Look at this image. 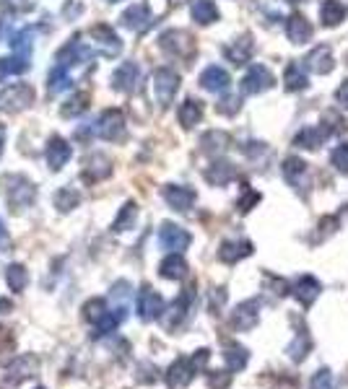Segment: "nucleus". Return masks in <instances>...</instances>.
Listing matches in <instances>:
<instances>
[{
    "label": "nucleus",
    "instance_id": "473e14b6",
    "mask_svg": "<svg viewBox=\"0 0 348 389\" xmlns=\"http://www.w3.org/2000/svg\"><path fill=\"white\" fill-rule=\"evenodd\" d=\"M327 135H330V133H327V130L322 128V125H320V128H304L302 133H299V135L294 138V143L299 146V148L315 150V148L320 146V143L325 141Z\"/></svg>",
    "mask_w": 348,
    "mask_h": 389
},
{
    "label": "nucleus",
    "instance_id": "f03ea898",
    "mask_svg": "<svg viewBox=\"0 0 348 389\" xmlns=\"http://www.w3.org/2000/svg\"><path fill=\"white\" fill-rule=\"evenodd\" d=\"M94 135H99L102 141H122L125 138V117H122L120 109H107V112L99 114V120L91 125Z\"/></svg>",
    "mask_w": 348,
    "mask_h": 389
},
{
    "label": "nucleus",
    "instance_id": "bb28decb",
    "mask_svg": "<svg viewBox=\"0 0 348 389\" xmlns=\"http://www.w3.org/2000/svg\"><path fill=\"white\" fill-rule=\"evenodd\" d=\"M252 255V244L250 241H224L219 249V260L221 262H239L244 257Z\"/></svg>",
    "mask_w": 348,
    "mask_h": 389
},
{
    "label": "nucleus",
    "instance_id": "49530a36",
    "mask_svg": "<svg viewBox=\"0 0 348 389\" xmlns=\"http://www.w3.org/2000/svg\"><path fill=\"white\" fill-rule=\"evenodd\" d=\"M239 106H242V99L239 97H227V99H221L219 104H216V112L229 114V117H232V114L239 112Z\"/></svg>",
    "mask_w": 348,
    "mask_h": 389
},
{
    "label": "nucleus",
    "instance_id": "de8ad7c7",
    "mask_svg": "<svg viewBox=\"0 0 348 389\" xmlns=\"http://www.w3.org/2000/svg\"><path fill=\"white\" fill-rule=\"evenodd\" d=\"M11 247H13V241H11L8 226H6V221L0 218V252H11Z\"/></svg>",
    "mask_w": 348,
    "mask_h": 389
},
{
    "label": "nucleus",
    "instance_id": "a211bd4d",
    "mask_svg": "<svg viewBox=\"0 0 348 389\" xmlns=\"http://www.w3.org/2000/svg\"><path fill=\"white\" fill-rule=\"evenodd\" d=\"M200 86H203L205 91H213V94H224V91L232 86V78H229V73L224 67L211 65L200 73Z\"/></svg>",
    "mask_w": 348,
    "mask_h": 389
},
{
    "label": "nucleus",
    "instance_id": "b1692460",
    "mask_svg": "<svg viewBox=\"0 0 348 389\" xmlns=\"http://www.w3.org/2000/svg\"><path fill=\"white\" fill-rule=\"evenodd\" d=\"M252 53H255V45H252L250 34H244V37L236 39L232 47H227V57H229V62H234V65H244V62H250Z\"/></svg>",
    "mask_w": 348,
    "mask_h": 389
},
{
    "label": "nucleus",
    "instance_id": "ddd939ff",
    "mask_svg": "<svg viewBox=\"0 0 348 389\" xmlns=\"http://www.w3.org/2000/svg\"><path fill=\"white\" fill-rule=\"evenodd\" d=\"M273 83H276V78H273V73L268 67L252 65L250 73L242 78V91L244 94H263V91L273 89Z\"/></svg>",
    "mask_w": 348,
    "mask_h": 389
},
{
    "label": "nucleus",
    "instance_id": "4c0bfd02",
    "mask_svg": "<svg viewBox=\"0 0 348 389\" xmlns=\"http://www.w3.org/2000/svg\"><path fill=\"white\" fill-rule=\"evenodd\" d=\"M78 202H81V192L73 187H62L55 192V208L62 210V213H68V210L78 208Z\"/></svg>",
    "mask_w": 348,
    "mask_h": 389
},
{
    "label": "nucleus",
    "instance_id": "603ef678",
    "mask_svg": "<svg viewBox=\"0 0 348 389\" xmlns=\"http://www.w3.org/2000/svg\"><path fill=\"white\" fill-rule=\"evenodd\" d=\"M3 146H6V128H0V156H3Z\"/></svg>",
    "mask_w": 348,
    "mask_h": 389
},
{
    "label": "nucleus",
    "instance_id": "20e7f679",
    "mask_svg": "<svg viewBox=\"0 0 348 389\" xmlns=\"http://www.w3.org/2000/svg\"><path fill=\"white\" fill-rule=\"evenodd\" d=\"M159 45H161V50H164L167 55H172V57H190L192 50H195L192 37H190L187 31H182V29L164 31V34L159 37Z\"/></svg>",
    "mask_w": 348,
    "mask_h": 389
},
{
    "label": "nucleus",
    "instance_id": "09e8293b",
    "mask_svg": "<svg viewBox=\"0 0 348 389\" xmlns=\"http://www.w3.org/2000/svg\"><path fill=\"white\" fill-rule=\"evenodd\" d=\"M208 382H211V387H216V389H224L229 382H232V374H229V371H216V376H211V379H208Z\"/></svg>",
    "mask_w": 348,
    "mask_h": 389
},
{
    "label": "nucleus",
    "instance_id": "a878e982",
    "mask_svg": "<svg viewBox=\"0 0 348 389\" xmlns=\"http://www.w3.org/2000/svg\"><path fill=\"white\" fill-rule=\"evenodd\" d=\"M294 296L302 301L304 307H310L312 301L320 296V280L317 278H312V275H302L294 283Z\"/></svg>",
    "mask_w": 348,
    "mask_h": 389
},
{
    "label": "nucleus",
    "instance_id": "39448f33",
    "mask_svg": "<svg viewBox=\"0 0 348 389\" xmlns=\"http://www.w3.org/2000/svg\"><path fill=\"white\" fill-rule=\"evenodd\" d=\"M31 102H34V89H31L29 83H13V86H8L0 94V106L6 112H21Z\"/></svg>",
    "mask_w": 348,
    "mask_h": 389
},
{
    "label": "nucleus",
    "instance_id": "aec40b11",
    "mask_svg": "<svg viewBox=\"0 0 348 389\" xmlns=\"http://www.w3.org/2000/svg\"><path fill=\"white\" fill-rule=\"evenodd\" d=\"M109 174H112L109 158H107L104 153H94V156H89V161L84 164L81 177H84L86 182H99V180H104V177H109Z\"/></svg>",
    "mask_w": 348,
    "mask_h": 389
},
{
    "label": "nucleus",
    "instance_id": "0eeeda50",
    "mask_svg": "<svg viewBox=\"0 0 348 389\" xmlns=\"http://www.w3.org/2000/svg\"><path fill=\"white\" fill-rule=\"evenodd\" d=\"M136 309H138V317H141L143 322H153V319H159V317L164 314V299L153 291L151 285H143V288L138 291Z\"/></svg>",
    "mask_w": 348,
    "mask_h": 389
},
{
    "label": "nucleus",
    "instance_id": "3c124183",
    "mask_svg": "<svg viewBox=\"0 0 348 389\" xmlns=\"http://www.w3.org/2000/svg\"><path fill=\"white\" fill-rule=\"evenodd\" d=\"M335 99H338V104H341L343 109H348V81H343L341 86H338V91H335Z\"/></svg>",
    "mask_w": 348,
    "mask_h": 389
},
{
    "label": "nucleus",
    "instance_id": "f8f14e48",
    "mask_svg": "<svg viewBox=\"0 0 348 389\" xmlns=\"http://www.w3.org/2000/svg\"><path fill=\"white\" fill-rule=\"evenodd\" d=\"M120 21L122 26L130 31H146L153 23L151 8H148V3H133V6L120 16Z\"/></svg>",
    "mask_w": 348,
    "mask_h": 389
},
{
    "label": "nucleus",
    "instance_id": "79ce46f5",
    "mask_svg": "<svg viewBox=\"0 0 348 389\" xmlns=\"http://www.w3.org/2000/svg\"><path fill=\"white\" fill-rule=\"evenodd\" d=\"M86 106H89V97L86 94H76V97H70L65 104H62L60 114L62 117H78V114L86 112Z\"/></svg>",
    "mask_w": 348,
    "mask_h": 389
},
{
    "label": "nucleus",
    "instance_id": "423d86ee",
    "mask_svg": "<svg viewBox=\"0 0 348 389\" xmlns=\"http://www.w3.org/2000/svg\"><path fill=\"white\" fill-rule=\"evenodd\" d=\"M89 39H91V45L97 47V50L104 55V57H114V55L122 53L120 37H117L112 26H107V23H99V26H94V29L89 31Z\"/></svg>",
    "mask_w": 348,
    "mask_h": 389
},
{
    "label": "nucleus",
    "instance_id": "2f4dec72",
    "mask_svg": "<svg viewBox=\"0 0 348 389\" xmlns=\"http://www.w3.org/2000/svg\"><path fill=\"white\" fill-rule=\"evenodd\" d=\"M136 218H138V205H136L133 200H128L125 205H122L120 213H117V218H114L112 231H114V234L130 231V229L136 226Z\"/></svg>",
    "mask_w": 348,
    "mask_h": 389
},
{
    "label": "nucleus",
    "instance_id": "7c9ffc66",
    "mask_svg": "<svg viewBox=\"0 0 348 389\" xmlns=\"http://www.w3.org/2000/svg\"><path fill=\"white\" fill-rule=\"evenodd\" d=\"M283 83H286V91H304L307 89V67L299 65V62H288L286 73H283Z\"/></svg>",
    "mask_w": 348,
    "mask_h": 389
},
{
    "label": "nucleus",
    "instance_id": "c9c22d12",
    "mask_svg": "<svg viewBox=\"0 0 348 389\" xmlns=\"http://www.w3.org/2000/svg\"><path fill=\"white\" fill-rule=\"evenodd\" d=\"M224 358H227L229 363V371H242L244 366H247V348H242V345H234L229 343L227 351H224Z\"/></svg>",
    "mask_w": 348,
    "mask_h": 389
},
{
    "label": "nucleus",
    "instance_id": "393cba45",
    "mask_svg": "<svg viewBox=\"0 0 348 389\" xmlns=\"http://www.w3.org/2000/svg\"><path fill=\"white\" fill-rule=\"evenodd\" d=\"M177 117H180V125L182 128H195L197 122L203 120V104L197 102V99H185L180 104V112H177Z\"/></svg>",
    "mask_w": 348,
    "mask_h": 389
},
{
    "label": "nucleus",
    "instance_id": "c756f323",
    "mask_svg": "<svg viewBox=\"0 0 348 389\" xmlns=\"http://www.w3.org/2000/svg\"><path fill=\"white\" fill-rule=\"evenodd\" d=\"M190 13H192V21H197L200 26L219 21V8H216L213 0H195L192 8H190Z\"/></svg>",
    "mask_w": 348,
    "mask_h": 389
},
{
    "label": "nucleus",
    "instance_id": "5701e85b",
    "mask_svg": "<svg viewBox=\"0 0 348 389\" xmlns=\"http://www.w3.org/2000/svg\"><path fill=\"white\" fill-rule=\"evenodd\" d=\"M159 275L167 278V280H182L187 275V262L185 257L177 255V252H169V257L159 265Z\"/></svg>",
    "mask_w": 348,
    "mask_h": 389
},
{
    "label": "nucleus",
    "instance_id": "6e6d98bb",
    "mask_svg": "<svg viewBox=\"0 0 348 389\" xmlns=\"http://www.w3.org/2000/svg\"><path fill=\"white\" fill-rule=\"evenodd\" d=\"M37 389H42V387H37Z\"/></svg>",
    "mask_w": 348,
    "mask_h": 389
},
{
    "label": "nucleus",
    "instance_id": "6e6552de",
    "mask_svg": "<svg viewBox=\"0 0 348 389\" xmlns=\"http://www.w3.org/2000/svg\"><path fill=\"white\" fill-rule=\"evenodd\" d=\"M190 241H192V236L177 224H164L159 229V244L167 249V252H177V255H182V252L190 247Z\"/></svg>",
    "mask_w": 348,
    "mask_h": 389
},
{
    "label": "nucleus",
    "instance_id": "f3484780",
    "mask_svg": "<svg viewBox=\"0 0 348 389\" xmlns=\"http://www.w3.org/2000/svg\"><path fill=\"white\" fill-rule=\"evenodd\" d=\"M304 67H310V70H315V73H320V75L330 73V70L335 67V60H333L330 47H327V45L315 47V50H312V53L304 57Z\"/></svg>",
    "mask_w": 348,
    "mask_h": 389
},
{
    "label": "nucleus",
    "instance_id": "37998d69",
    "mask_svg": "<svg viewBox=\"0 0 348 389\" xmlns=\"http://www.w3.org/2000/svg\"><path fill=\"white\" fill-rule=\"evenodd\" d=\"M310 348H312L310 335H307V332H299L294 343L288 345V356H291V361H304V356H307Z\"/></svg>",
    "mask_w": 348,
    "mask_h": 389
},
{
    "label": "nucleus",
    "instance_id": "f704fd0d",
    "mask_svg": "<svg viewBox=\"0 0 348 389\" xmlns=\"http://www.w3.org/2000/svg\"><path fill=\"white\" fill-rule=\"evenodd\" d=\"M234 166L229 164V161H216V164L211 166V169H208V172H205V180L211 182V185H227L229 180H234Z\"/></svg>",
    "mask_w": 348,
    "mask_h": 389
},
{
    "label": "nucleus",
    "instance_id": "c03bdc74",
    "mask_svg": "<svg viewBox=\"0 0 348 389\" xmlns=\"http://www.w3.org/2000/svg\"><path fill=\"white\" fill-rule=\"evenodd\" d=\"M330 161H333V166L338 169V172L346 174V177H348V143H341V146H338V148L333 150Z\"/></svg>",
    "mask_w": 348,
    "mask_h": 389
},
{
    "label": "nucleus",
    "instance_id": "1a4fd4ad",
    "mask_svg": "<svg viewBox=\"0 0 348 389\" xmlns=\"http://www.w3.org/2000/svg\"><path fill=\"white\" fill-rule=\"evenodd\" d=\"M70 156H73V148H70V143L60 135H53L50 141H47V148H45V161L47 166L53 169V172H60L62 166L68 164Z\"/></svg>",
    "mask_w": 348,
    "mask_h": 389
},
{
    "label": "nucleus",
    "instance_id": "412c9836",
    "mask_svg": "<svg viewBox=\"0 0 348 389\" xmlns=\"http://www.w3.org/2000/svg\"><path fill=\"white\" fill-rule=\"evenodd\" d=\"M192 288H185V291L177 296V301L172 304V309H169V314L164 317V324L167 327H180V322L187 317V309H190V304H192Z\"/></svg>",
    "mask_w": 348,
    "mask_h": 389
},
{
    "label": "nucleus",
    "instance_id": "dca6fc26",
    "mask_svg": "<svg viewBox=\"0 0 348 389\" xmlns=\"http://www.w3.org/2000/svg\"><path fill=\"white\" fill-rule=\"evenodd\" d=\"M161 194H164V200H167L169 208L180 210V213L190 210L192 208V202H195V190L185 187V185H167Z\"/></svg>",
    "mask_w": 348,
    "mask_h": 389
},
{
    "label": "nucleus",
    "instance_id": "4468645a",
    "mask_svg": "<svg viewBox=\"0 0 348 389\" xmlns=\"http://www.w3.org/2000/svg\"><path fill=\"white\" fill-rule=\"evenodd\" d=\"M195 371H197V366L192 363V358H177L167 371V384L172 389L187 387V384L192 382Z\"/></svg>",
    "mask_w": 348,
    "mask_h": 389
},
{
    "label": "nucleus",
    "instance_id": "58836bf2",
    "mask_svg": "<svg viewBox=\"0 0 348 389\" xmlns=\"http://www.w3.org/2000/svg\"><path fill=\"white\" fill-rule=\"evenodd\" d=\"M200 146H203V150H208V153H221V150L229 146V135L219 133V130H211V133H205L203 138H200Z\"/></svg>",
    "mask_w": 348,
    "mask_h": 389
},
{
    "label": "nucleus",
    "instance_id": "9b49d317",
    "mask_svg": "<svg viewBox=\"0 0 348 389\" xmlns=\"http://www.w3.org/2000/svg\"><path fill=\"white\" fill-rule=\"evenodd\" d=\"M141 83V67L136 62H122L112 73V89L120 94H133Z\"/></svg>",
    "mask_w": 348,
    "mask_h": 389
},
{
    "label": "nucleus",
    "instance_id": "7ed1b4c3",
    "mask_svg": "<svg viewBox=\"0 0 348 389\" xmlns=\"http://www.w3.org/2000/svg\"><path fill=\"white\" fill-rule=\"evenodd\" d=\"M180 89V73L174 67H156L153 73V94H156V102L161 106L172 104L174 94Z\"/></svg>",
    "mask_w": 348,
    "mask_h": 389
},
{
    "label": "nucleus",
    "instance_id": "a18cd8bd",
    "mask_svg": "<svg viewBox=\"0 0 348 389\" xmlns=\"http://www.w3.org/2000/svg\"><path fill=\"white\" fill-rule=\"evenodd\" d=\"M310 389H335V376L330 374V368H320L315 379H312Z\"/></svg>",
    "mask_w": 348,
    "mask_h": 389
},
{
    "label": "nucleus",
    "instance_id": "ea45409f",
    "mask_svg": "<svg viewBox=\"0 0 348 389\" xmlns=\"http://www.w3.org/2000/svg\"><path fill=\"white\" fill-rule=\"evenodd\" d=\"M107 312H109V304H107L104 299H89L84 304V319L91 324H97Z\"/></svg>",
    "mask_w": 348,
    "mask_h": 389
},
{
    "label": "nucleus",
    "instance_id": "4be33fe9",
    "mask_svg": "<svg viewBox=\"0 0 348 389\" xmlns=\"http://www.w3.org/2000/svg\"><path fill=\"white\" fill-rule=\"evenodd\" d=\"M286 34H288V39H291L294 45H307V42L312 39V23L307 21L304 16L294 13L286 23Z\"/></svg>",
    "mask_w": 348,
    "mask_h": 389
},
{
    "label": "nucleus",
    "instance_id": "f257e3e1",
    "mask_svg": "<svg viewBox=\"0 0 348 389\" xmlns=\"http://www.w3.org/2000/svg\"><path fill=\"white\" fill-rule=\"evenodd\" d=\"M3 192H6V200L11 205V210H23L29 208L34 197H37V190L26 177L21 174H8L3 177Z\"/></svg>",
    "mask_w": 348,
    "mask_h": 389
},
{
    "label": "nucleus",
    "instance_id": "2eb2a0df",
    "mask_svg": "<svg viewBox=\"0 0 348 389\" xmlns=\"http://www.w3.org/2000/svg\"><path fill=\"white\" fill-rule=\"evenodd\" d=\"M258 319H260V299L244 301V304H239V307L234 309V314H232V324H234L236 329H242V332L255 327Z\"/></svg>",
    "mask_w": 348,
    "mask_h": 389
},
{
    "label": "nucleus",
    "instance_id": "e433bc0d",
    "mask_svg": "<svg viewBox=\"0 0 348 389\" xmlns=\"http://www.w3.org/2000/svg\"><path fill=\"white\" fill-rule=\"evenodd\" d=\"M50 94H62V91H68L73 86V78H70V70L68 67H60L55 65L53 73H50Z\"/></svg>",
    "mask_w": 348,
    "mask_h": 389
},
{
    "label": "nucleus",
    "instance_id": "a19ab883",
    "mask_svg": "<svg viewBox=\"0 0 348 389\" xmlns=\"http://www.w3.org/2000/svg\"><path fill=\"white\" fill-rule=\"evenodd\" d=\"M23 70H29V57L16 55V57H3V60H0V78H6V75H16V73H23Z\"/></svg>",
    "mask_w": 348,
    "mask_h": 389
},
{
    "label": "nucleus",
    "instance_id": "5fc2aeb1",
    "mask_svg": "<svg viewBox=\"0 0 348 389\" xmlns=\"http://www.w3.org/2000/svg\"><path fill=\"white\" fill-rule=\"evenodd\" d=\"M286 3H296V0H286Z\"/></svg>",
    "mask_w": 348,
    "mask_h": 389
},
{
    "label": "nucleus",
    "instance_id": "9d476101",
    "mask_svg": "<svg viewBox=\"0 0 348 389\" xmlns=\"http://www.w3.org/2000/svg\"><path fill=\"white\" fill-rule=\"evenodd\" d=\"M89 60H91V50L78 37H73L68 45H65L60 53H58V57H55V65L68 67V70H70L73 65H84V62H89Z\"/></svg>",
    "mask_w": 348,
    "mask_h": 389
},
{
    "label": "nucleus",
    "instance_id": "cd10ccee",
    "mask_svg": "<svg viewBox=\"0 0 348 389\" xmlns=\"http://www.w3.org/2000/svg\"><path fill=\"white\" fill-rule=\"evenodd\" d=\"M39 368V358L37 356H21V358H16L11 366H8V374L13 382H23V379H29L34 376V371Z\"/></svg>",
    "mask_w": 348,
    "mask_h": 389
},
{
    "label": "nucleus",
    "instance_id": "8fccbe9b",
    "mask_svg": "<svg viewBox=\"0 0 348 389\" xmlns=\"http://www.w3.org/2000/svg\"><path fill=\"white\" fill-rule=\"evenodd\" d=\"M258 200H260V194L258 192H250V190H247V194H244L242 200H239V210H242V213H247V210H250Z\"/></svg>",
    "mask_w": 348,
    "mask_h": 389
},
{
    "label": "nucleus",
    "instance_id": "c85d7f7f",
    "mask_svg": "<svg viewBox=\"0 0 348 389\" xmlns=\"http://www.w3.org/2000/svg\"><path fill=\"white\" fill-rule=\"evenodd\" d=\"M343 18H346V6H343L341 0H322L320 21L325 23V26H338V23H343Z\"/></svg>",
    "mask_w": 348,
    "mask_h": 389
},
{
    "label": "nucleus",
    "instance_id": "72a5a7b5",
    "mask_svg": "<svg viewBox=\"0 0 348 389\" xmlns=\"http://www.w3.org/2000/svg\"><path fill=\"white\" fill-rule=\"evenodd\" d=\"M6 283L8 288L13 293H21L26 285H29V273H26V268L23 265H18V262H13V265H8L6 268Z\"/></svg>",
    "mask_w": 348,
    "mask_h": 389
},
{
    "label": "nucleus",
    "instance_id": "6ab92c4d",
    "mask_svg": "<svg viewBox=\"0 0 348 389\" xmlns=\"http://www.w3.org/2000/svg\"><path fill=\"white\" fill-rule=\"evenodd\" d=\"M281 172H283V180L291 185V187H307L310 182H307V164H304L302 158H296V156H291V158H286L283 161V166H281Z\"/></svg>",
    "mask_w": 348,
    "mask_h": 389
},
{
    "label": "nucleus",
    "instance_id": "864d4df0",
    "mask_svg": "<svg viewBox=\"0 0 348 389\" xmlns=\"http://www.w3.org/2000/svg\"><path fill=\"white\" fill-rule=\"evenodd\" d=\"M107 3H120V0H107Z\"/></svg>",
    "mask_w": 348,
    "mask_h": 389
}]
</instances>
